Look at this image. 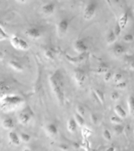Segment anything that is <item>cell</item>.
Returning a JSON list of instances; mask_svg holds the SVG:
<instances>
[{"instance_id": "obj_20", "label": "cell", "mask_w": 134, "mask_h": 151, "mask_svg": "<svg viewBox=\"0 0 134 151\" xmlns=\"http://www.w3.org/2000/svg\"><path fill=\"white\" fill-rule=\"evenodd\" d=\"M127 106L129 115L134 118V97L133 95H130L127 99Z\"/></svg>"}, {"instance_id": "obj_13", "label": "cell", "mask_w": 134, "mask_h": 151, "mask_svg": "<svg viewBox=\"0 0 134 151\" xmlns=\"http://www.w3.org/2000/svg\"><path fill=\"white\" fill-rule=\"evenodd\" d=\"M129 14H128V12L125 11L123 12V14L120 16L119 19H118V24L119 25V27L122 28V30L125 29V28L126 27L127 24H128V21H129Z\"/></svg>"}, {"instance_id": "obj_40", "label": "cell", "mask_w": 134, "mask_h": 151, "mask_svg": "<svg viewBox=\"0 0 134 151\" xmlns=\"http://www.w3.org/2000/svg\"><path fill=\"white\" fill-rule=\"evenodd\" d=\"M128 64H129V68L131 70H134V59H132Z\"/></svg>"}, {"instance_id": "obj_29", "label": "cell", "mask_w": 134, "mask_h": 151, "mask_svg": "<svg viewBox=\"0 0 134 151\" xmlns=\"http://www.w3.org/2000/svg\"><path fill=\"white\" fill-rule=\"evenodd\" d=\"M112 80L115 83H118L121 82V81L123 80V75L120 73H115V74H113Z\"/></svg>"}, {"instance_id": "obj_30", "label": "cell", "mask_w": 134, "mask_h": 151, "mask_svg": "<svg viewBox=\"0 0 134 151\" xmlns=\"http://www.w3.org/2000/svg\"><path fill=\"white\" fill-rule=\"evenodd\" d=\"M110 121L113 124H122V118H120L119 116H118L116 115L111 116L110 118Z\"/></svg>"}, {"instance_id": "obj_15", "label": "cell", "mask_w": 134, "mask_h": 151, "mask_svg": "<svg viewBox=\"0 0 134 151\" xmlns=\"http://www.w3.org/2000/svg\"><path fill=\"white\" fill-rule=\"evenodd\" d=\"M10 94V87L5 81H0V99Z\"/></svg>"}, {"instance_id": "obj_28", "label": "cell", "mask_w": 134, "mask_h": 151, "mask_svg": "<svg viewBox=\"0 0 134 151\" xmlns=\"http://www.w3.org/2000/svg\"><path fill=\"white\" fill-rule=\"evenodd\" d=\"M114 125H115V126L113 127V131H114V132H115L117 135H119V134H121L122 132H124V126H123L122 124Z\"/></svg>"}, {"instance_id": "obj_7", "label": "cell", "mask_w": 134, "mask_h": 151, "mask_svg": "<svg viewBox=\"0 0 134 151\" xmlns=\"http://www.w3.org/2000/svg\"><path fill=\"white\" fill-rule=\"evenodd\" d=\"M25 34L28 38H30V39H31L33 40H38V39L42 37V35L41 30H40L39 28H36V27L28 28L25 31Z\"/></svg>"}, {"instance_id": "obj_43", "label": "cell", "mask_w": 134, "mask_h": 151, "mask_svg": "<svg viewBox=\"0 0 134 151\" xmlns=\"http://www.w3.org/2000/svg\"><path fill=\"white\" fill-rule=\"evenodd\" d=\"M3 58H4V54H3V53L0 50V61H2Z\"/></svg>"}, {"instance_id": "obj_1", "label": "cell", "mask_w": 134, "mask_h": 151, "mask_svg": "<svg viewBox=\"0 0 134 151\" xmlns=\"http://www.w3.org/2000/svg\"><path fill=\"white\" fill-rule=\"evenodd\" d=\"M49 85L53 94L61 104L64 101V90H63V80L58 72L53 73L49 76Z\"/></svg>"}, {"instance_id": "obj_45", "label": "cell", "mask_w": 134, "mask_h": 151, "mask_svg": "<svg viewBox=\"0 0 134 151\" xmlns=\"http://www.w3.org/2000/svg\"><path fill=\"white\" fill-rule=\"evenodd\" d=\"M22 151H33L32 150H31L30 148H24Z\"/></svg>"}, {"instance_id": "obj_33", "label": "cell", "mask_w": 134, "mask_h": 151, "mask_svg": "<svg viewBox=\"0 0 134 151\" xmlns=\"http://www.w3.org/2000/svg\"><path fill=\"white\" fill-rule=\"evenodd\" d=\"M134 40V36L133 34L131 33H127L125 35H124L123 36V41L125 42H127V43H129V42H132Z\"/></svg>"}, {"instance_id": "obj_35", "label": "cell", "mask_w": 134, "mask_h": 151, "mask_svg": "<svg viewBox=\"0 0 134 151\" xmlns=\"http://www.w3.org/2000/svg\"><path fill=\"white\" fill-rule=\"evenodd\" d=\"M76 113H77L78 114H79V115L82 116H84L85 114H86L85 108L82 106L78 105V106H77V107H76Z\"/></svg>"}, {"instance_id": "obj_6", "label": "cell", "mask_w": 134, "mask_h": 151, "mask_svg": "<svg viewBox=\"0 0 134 151\" xmlns=\"http://www.w3.org/2000/svg\"><path fill=\"white\" fill-rule=\"evenodd\" d=\"M73 76H74V80H75L76 84L78 87H82L85 83L86 79V75L84 71L81 68H77L74 71Z\"/></svg>"}, {"instance_id": "obj_44", "label": "cell", "mask_w": 134, "mask_h": 151, "mask_svg": "<svg viewBox=\"0 0 134 151\" xmlns=\"http://www.w3.org/2000/svg\"><path fill=\"white\" fill-rule=\"evenodd\" d=\"M28 0H16V2H20V3H25Z\"/></svg>"}, {"instance_id": "obj_12", "label": "cell", "mask_w": 134, "mask_h": 151, "mask_svg": "<svg viewBox=\"0 0 134 151\" xmlns=\"http://www.w3.org/2000/svg\"><path fill=\"white\" fill-rule=\"evenodd\" d=\"M8 65L12 70L15 71L16 73H21L24 71V66L22 64L16 60H10L8 61Z\"/></svg>"}, {"instance_id": "obj_16", "label": "cell", "mask_w": 134, "mask_h": 151, "mask_svg": "<svg viewBox=\"0 0 134 151\" xmlns=\"http://www.w3.org/2000/svg\"><path fill=\"white\" fill-rule=\"evenodd\" d=\"M14 121L10 117H6L2 119V127L6 130H12L14 127Z\"/></svg>"}, {"instance_id": "obj_22", "label": "cell", "mask_w": 134, "mask_h": 151, "mask_svg": "<svg viewBox=\"0 0 134 151\" xmlns=\"http://www.w3.org/2000/svg\"><path fill=\"white\" fill-rule=\"evenodd\" d=\"M10 43L13 47L16 50H19V44H20V40H21V37L16 35H12L9 38Z\"/></svg>"}, {"instance_id": "obj_19", "label": "cell", "mask_w": 134, "mask_h": 151, "mask_svg": "<svg viewBox=\"0 0 134 151\" xmlns=\"http://www.w3.org/2000/svg\"><path fill=\"white\" fill-rule=\"evenodd\" d=\"M118 39V36L115 34L114 31L110 30L109 31L107 34V36H106V42L108 45H112L114 44L116 40Z\"/></svg>"}, {"instance_id": "obj_32", "label": "cell", "mask_w": 134, "mask_h": 151, "mask_svg": "<svg viewBox=\"0 0 134 151\" xmlns=\"http://www.w3.org/2000/svg\"><path fill=\"white\" fill-rule=\"evenodd\" d=\"M9 35L6 32V30L0 24V41H3V40H6V39H9Z\"/></svg>"}, {"instance_id": "obj_11", "label": "cell", "mask_w": 134, "mask_h": 151, "mask_svg": "<svg viewBox=\"0 0 134 151\" xmlns=\"http://www.w3.org/2000/svg\"><path fill=\"white\" fill-rule=\"evenodd\" d=\"M8 139H9V142L15 146H18L21 142L19 134L13 131H10L8 133Z\"/></svg>"}, {"instance_id": "obj_26", "label": "cell", "mask_w": 134, "mask_h": 151, "mask_svg": "<svg viewBox=\"0 0 134 151\" xmlns=\"http://www.w3.org/2000/svg\"><path fill=\"white\" fill-rule=\"evenodd\" d=\"M29 48H30V46L28 44V42L24 39L21 38L20 44H19V50H28Z\"/></svg>"}, {"instance_id": "obj_37", "label": "cell", "mask_w": 134, "mask_h": 151, "mask_svg": "<svg viewBox=\"0 0 134 151\" xmlns=\"http://www.w3.org/2000/svg\"><path fill=\"white\" fill-rule=\"evenodd\" d=\"M113 31H114V32H115V34L116 35H117L118 37L120 35H121V33H122V29L119 27V25L118 24V23L116 24V25H115V28L113 29Z\"/></svg>"}, {"instance_id": "obj_9", "label": "cell", "mask_w": 134, "mask_h": 151, "mask_svg": "<svg viewBox=\"0 0 134 151\" xmlns=\"http://www.w3.org/2000/svg\"><path fill=\"white\" fill-rule=\"evenodd\" d=\"M45 132L49 137H55L58 134V127L53 123H49L45 126Z\"/></svg>"}, {"instance_id": "obj_17", "label": "cell", "mask_w": 134, "mask_h": 151, "mask_svg": "<svg viewBox=\"0 0 134 151\" xmlns=\"http://www.w3.org/2000/svg\"><path fill=\"white\" fill-rule=\"evenodd\" d=\"M114 112H115V115L119 116L120 118H122V120L125 119V118H126V111L125 110L124 108L121 105H115V108H114Z\"/></svg>"}, {"instance_id": "obj_24", "label": "cell", "mask_w": 134, "mask_h": 151, "mask_svg": "<svg viewBox=\"0 0 134 151\" xmlns=\"http://www.w3.org/2000/svg\"><path fill=\"white\" fill-rule=\"evenodd\" d=\"M108 71V66L106 64H101L96 69V73L100 75H103Z\"/></svg>"}, {"instance_id": "obj_18", "label": "cell", "mask_w": 134, "mask_h": 151, "mask_svg": "<svg viewBox=\"0 0 134 151\" xmlns=\"http://www.w3.org/2000/svg\"><path fill=\"white\" fill-rule=\"evenodd\" d=\"M77 127L78 124L75 121V118L71 117L67 123V129H68V132H71V133H75L77 130Z\"/></svg>"}, {"instance_id": "obj_36", "label": "cell", "mask_w": 134, "mask_h": 151, "mask_svg": "<svg viewBox=\"0 0 134 151\" xmlns=\"http://www.w3.org/2000/svg\"><path fill=\"white\" fill-rule=\"evenodd\" d=\"M115 87H117L118 89H125L127 87V83L124 80H122L121 82L115 83Z\"/></svg>"}, {"instance_id": "obj_31", "label": "cell", "mask_w": 134, "mask_h": 151, "mask_svg": "<svg viewBox=\"0 0 134 151\" xmlns=\"http://www.w3.org/2000/svg\"><path fill=\"white\" fill-rule=\"evenodd\" d=\"M103 139H105L106 141L110 142L111 141V139H112V134L110 133V132L108 129H103Z\"/></svg>"}, {"instance_id": "obj_46", "label": "cell", "mask_w": 134, "mask_h": 151, "mask_svg": "<svg viewBox=\"0 0 134 151\" xmlns=\"http://www.w3.org/2000/svg\"><path fill=\"white\" fill-rule=\"evenodd\" d=\"M133 13H134V6H133Z\"/></svg>"}, {"instance_id": "obj_42", "label": "cell", "mask_w": 134, "mask_h": 151, "mask_svg": "<svg viewBox=\"0 0 134 151\" xmlns=\"http://www.w3.org/2000/svg\"><path fill=\"white\" fill-rule=\"evenodd\" d=\"M61 150H68V147L66 145H64V144H63V145H61Z\"/></svg>"}, {"instance_id": "obj_25", "label": "cell", "mask_w": 134, "mask_h": 151, "mask_svg": "<svg viewBox=\"0 0 134 151\" xmlns=\"http://www.w3.org/2000/svg\"><path fill=\"white\" fill-rule=\"evenodd\" d=\"M19 136H20V139H21V141L22 142H24V143H28L29 142L31 141V137L29 134L28 133H25V132H21L19 134Z\"/></svg>"}, {"instance_id": "obj_21", "label": "cell", "mask_w": 134, "mask_h": 151, "mask_svg": "<svg viewBox=\"0 0 134 151\" xmlns=\"http://www.w3.org/2000/svg\"><path fill=\"white\" fill-rule=\"evenodd\" d=\"M94 96L96 97V99L98 100V101L101 104L104 103L105 101V97H104V93L103 91H101V89H95L93 91Z\"/></svg>"}, {"instance_id": "obj_34", "label": "cell", "mask_w": 134, "mask_h": 151, "mask_svg": "<svg viewBox=\"0 0 134 151\" xmlns=\"http://www.w3.org/2000/svg\"><path fill=\"white\" fill-rule=\"evenodd\" d=\"M113 73L110 72V71H108L107 73L103 74V80L105 81L106 83L109 82L111 79H112Z\"/></svg>"}, {"instance_id": "obj_27", "label": "cell", "mask_w": 134, "mask_h": 151, "mask_svg": "<svg viewBox=\"0 0 134 151\" xmlns=\"http://www.w3.org/2000/svg\"><path fill=\"white\" fill-rule=\"evenodd\" d=\"M44 56L47 60H49V61H53L54 59V58H55V57H54V52L53 51V50H51L50 48L45 50Z\"/></svg>"}, {"instance_id": "obj_2", "label": "cell", "mask_w": 134, "mask_h": 151, "mask_svg": "<svg viewBox=\"0 0 134 151\" xmlns=\"http://www.w3.org/2000/svg\"><path fill=\"white\" fill-rule=\"evenodd\" d=\"M23 102V99H21V97L15 95V94H7L0 99V103L2 106L1 108L4 111L13 110L14 109H16L21 106Z\"/></svg>"}, {"instance_id": "obj_39", "label": "cell", "mask_w": 134, "mask_h": 151, "mask_svg": "<svg viewBox=\"0 0 134 151\" xmlns=\"http://www.w3.org/2000/svg\"><path fill=\"white\" fill-rule=\"evenodd\" d=\"M90 120H91L93 124H96V123H97V120H98V118H97V116H96V114L92 113L91 115H90Z\"/></svg>"}, {"instance_id": "obj_38", "label": "cell", "mask_w": 134, "mask_h": 151, "mask_svg": "<svg viewBox=\"0 0 134 151\" xmlns=\"http://www.w3.org/2000/svg\"><path fill=\"white\" fill-rule=\"evenodd\" d=\"M119 94L118 93L117 91H113L111 94H110V99L114 101H118L119 99Z\"/></svg>"}, {"instance_id": "obj_5", "label": "cell", "mask_w": 134, "mask_h": 151, "mask_svg": "<svg viewBox=\"0 0 134 151\" xmlns=\"http://www.w3.org/2000/svg\"><path fill=\"white\" fill-rule=\"evenodd\" d=\"M73 49L77 54H83L88 50V45L83 39H77L73 43Z\"/></svg>"}, {"instance_id": "obj_41", "label": "cell", "mask_w": 134, "mask_h": 151, "mask_svg": "<svg viewBox=\"0 0 134 151\" xmlns=\"http://www.w3.org/2000/svg\"><path fill=\"white\" fill-rule=\"evenodd\" d=\"M105 151H115V146H109L108 148L106 149Z\"/></svg>"}, {"instance_id": "obj_10", "label": "cell", "mask_w": 134, "mask_h": 151, "mask_svg": "<svg viewBox=\"0 0 134 151\" xmlns=\"http://www.w3.org/2000/svg\"><path fill=\"white\" fill-rule=\"evenodd\" d=\"M111 50H112L113 54H114L115 56L120 57L124 54L125 51V47L123 45L115 42V43L113 44Z\"/></svg>"}, {"instance_id": "obj_4", "label": "cell", "mask_w": 134, "mask_h": 151, "mask_svg": "<svg viewBox=\"0 0 134 151\" xmlns=\"http://www.w3.org/2000/svg\"><path fill=\"white\" fill-rule=\"evenodd\" d=\"M70 21L68 18H62L56 24V33L59 37H63L68 33Z\"/></svg>"}, {"instance_id": "obj_23", "label": "cell", "mask_w": 134, "mask_h": 151, "mask_svg": "<svg viewBox=\"0 0 134 151\" xmlns=\"http://www.w3.org/2000/svg\"><path fill=\"white\" fill-rule=\"evenodd\" d=\"M73 117L75 118V121H76V123H77L78 126H79V127H84L85 124H86V120H85L84 119V116H82L78 114L77 113H75Z\"/></svg>"}, {"instance_id": "obj_14", "label": "cell", "mask_w": 134, "mask_h": 151, "mask_svg": "<svg viewBox=\"0 0 134 151\" xmlns=\"http://www.w3.org/2000/svg\"><path fill=\"white\" fill-rule=\"evenodd\" d=\"M18 120L22 125H28L31 120V116L27 112H22L19 114Z\"/></svg>"}, {"instance_id": "obj_3", "label": "cell", "mask_w": 134, "mask_h": 151, "mask_svg": "<svg viewBox=\"0 0 134 151\" xmlns=\"http://www.w3.org/2000/svg\"><path fill=\"white\" fill-rule=\"evenodd\" d=\"M97 8H98V3L96 0H89L83 10V18L86 21L92 20L96 15Z\"/></svg>"}, {"instance_id": "obj_8", "label": "cell", "mask_w": 134, "mask_h": 151, "mask_svg": "<svg viewBox=\"0 0 134 151\" xmlns=\"http://www.w3.org/2000/svg\"><path fill=\"white\" fill-rule=\"evenodd\" d=\"M41 9L45 16H51L56 11V6L53 2H47L42 6Z\"/></svg>"}]
</instances>
